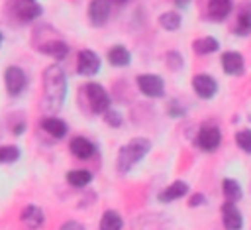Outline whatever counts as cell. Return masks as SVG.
<instances>
[{
  "label": "cell",
  "instance_id": "18",
  "mask_svg": "<svg viewBox=\"0 0 251 230\" xmlns=\"http://www.w3.org/2000/svg\"><path fill=\"white\" fill-rule=\"evenodd\" d=\"M108 61H110V65H114V67H127L129 61H131V55H129L127 47H124V45H114V47H110V51H108Z\"/></svg>",
  "mask_w": 251,
  "mask_h": 230
},
{
  "label": "cell",
  "instance_id": "23",
  "mask_svg": "<svg viewBox=\"0 0 251 230\" xmlns=\"http://www.w3.org/2000/svg\"><path fill=\"white\" fill-rule=\"evenodd\" d=\"M90 179H92V175L86 169H75V171H69L67 173V181L73 187H84V185L90 183Z\"/></svg>",
  "mask_w": 251,
  "mask_h": 230
},
{
  "label": "cell",
  "instance_id": "17",
  "mask_svg": "<svg viewBox=\"0 0 251 230\" xmlns=\"http://www.w3.org/2000/svg\"><path fill=\"white\" fill-rule=\"evenodd\" d=\"M186 193H188V185H186L184 181H175V183H171V185L159 195V201H161V202H171V201H176V199L184 197Z\"/></svg>",
  "mask_w": 251,
  "mask_h": 230
},
{
  "label": "cell",
  "instance_id": "26",
  "mask_svg": "<svg viewBox=\"0 0 251 230\" xmlns=\"http://www.w3.org/2000/svg\"><path fill=\"white\" fill-rule=\"evenodd\" d=\"M20 157V149L16 145H2L0 147V163H14Z\"/></svg>",
  "mask_w": 251,
  "mask_h": 230
},
{
  "label": "cell",
  "instance_id": "7",
  "mask_svg": "<svg viewBox=\"0 0 251 230\" xmlns=\"http://www.w3.org/2000/svg\"><path fill=\"white\" fill-rule=\"evenodd\" d=\"M14 16L20 22H31L41 16V6L37 0H16L14 2Z\"/></svg>",
  "mask_w": 251,
  "mask_h": 230
},
{
  "label": "cell",
  "instance_id": "13",
  "mask_svg": "<svg viewBox=\"0 0 251 230\" xmlns=\"http://www.w3.org/2000/svg\"><path fill=\"white\" fill-rule=\"evenodd\" d=\"M222 67L226 75H241L243 73V57L237 51H226L222 55Z\"/></svg>",
  "mask_w": 251,
  "mask_h": 230
},
{
  "label": "cell",
  "instance_id": "24",
  "mask_svg": "<svg viewBox=\"0 0 251 230\" xmlns=\"http://www.w3.org/2000/svg\"><path fill=\"white\" fill-rule=\"evenodd\" d=\"M222 189H224V195H226L227 201L237 202V201L241 199V187H239L237 181H233V179H224Z\"/></svg>",
  "mask_w": 251,
  "mask_h": 230
},
{
  "label": "cell",
  "instance_id": "4",
  "mask_svg": "<svg viewBox=\"0 0 251 230\" xmlns=\"http://www.w3.org/2000/svg\"><path fill=\"white\" fill-rule=\"evenodd\" d=\"M137 86L139 90L149 96V98H159L165 94V85H163V79L159 75H153V73H145V75H139L137 77Z\"/></svg>",
  "mask_w": 251,
  "mask_h": 230
},
{
  "label": "cell",
  "instance_id": "20",
  "mask_svg": "<svg viewBox=\"0 0 251 230\" xmlns=\"http://www.w3.org/2000/svg\"><path fill=\"white\" fill-rule=\"evenodd\" d=\"M233 31H235L237 35H247V33H251V4H247V6L239 12Z\"/></svg>",
  "mask_w": 251,
  "mask_h": 230
},
{
  "label": "cell",
  "instance_id": "34",
  "mask_svg": "<svg viewBox=\"0 0 251 230\" xmlns=\"http://www.w3.org/2000/svg\"><path fill=\"white\" fill-rule=\"evenodd\" d=\"M108 2H110V4H120V6H122V4H126L127 0H108Z\"/></svg>",
  "mask_w": 251,
  "mask_h": 230
},
{
  "label": "cell",
  "instance_id": "33",
  "mask_svg": "<svg viewBox=\"0 0 251 230\" xmlns=\"http://www.w3.org/2000/svg\"><path fill=\"white\" fill-rule=\"evenodd\" d=\"M188 2H190V0H175V6H178V8H184Z\"/></svg>",
  "mask_w": 251,
  "mask_h": 230
},
{
  "label": "cell",
  "instance_id": "1",
  "mask_svg": "<svg viewBox=\"0 0 251 230\" xmlns=\"http://www.w3.org/2000/svg\"><path fill=\"white\" fill-rule=\"evenodd\" d=\"M65 92H67V81H65V73L61 67L51 65L45 69L43 73V106L47 112H57L63 106L65 100Z\"/></svg>",
  "mask_w": 251,
  "mask_h": 230
},
{
  "label": "cell",
  "instance_id": "5",
  "mask_svg": "<svg viewBox=\"0 0 251 230\" xmlns=\"http://www.w3.org/2000/svg\"><path fill=\"white\" fill-rule=\"evenodd\" d=\"M4 85H6L8 94L18 96L25 88V75H24V71L20 67H16V65L8 67L6 73H4Z\"/></svg>",
  "mask_w": 251,
  "mask_h": 230
},
{
  "label": "cell",
  "instance_id": "35",
  "mask_svg": "<svg viewBox=\"0 0 251 230\" xmlns=\"http://www.w3.org/2000/svg\"><path fill=\"white\" fill-rule=\"evenodd\" d=\"M0 45H2V31H0Z\"/></svg>",
  "mask_w": 251,
  "mask_h": 230
},
{
  "label": "cell",
  "instance_id": "6",
  "mask_svg": "<svg viewBox=\"0 0 251 230\" xmlns=\"http://www.w3.org/2000/svg\"><path fill=\"white\" fill-rule=\"evenodd\" d=\"M198 147L204 151H216L222 144V134L216 126H202L198 132Z\"/></svg>",
  "mask_w": 251,
  "mask_h": 230
},
{
  "label": "cell",
  "instance_id": "21",
  "mask_svg": "<svg viewBox=\"0 0 251 230\" xmlns=\"http://www.w3.org/2000/svg\"><path fill=\"white\" fill-rule=\"evenodd\" d=\"M192 49H194L198 55H210V53H214V51L220 49V43H218V39H214V37H202V39H196V41L192 43Z\"/></svg>",
  "mask_w": 251,
  "mask_h": 230
},
{
  "label": "cell",
  "instance_id": "28",
  "mask_svg": "<svg viewBox=\"0 0 251 230\" xmlns=\"http://www.w3.org/2000/svg\"><path fill=\"white\" fill-rule=\"evenodd\" d=\"M167 63H169L171 69H180L182 67V57L176 51H169L167 53Z\"/></svg>",
  "mask_w": 251,
  "mask_h": 230
},
{
  "label": "cell",
  "instance_id": "10",
  "mask_svg": "<svg viewBox=\"0 0 251 230\" xmlns=\"http://www.w3.org/2000/svg\"><path fill=\"white\" fill-rule=\"evenodd\" d=\"M76 67H78V73L80 75H96L98 69H100V59L98 55L92 51V49H82L78 53V61H76Z\"/></svg>",
  "mask_w": 251,
  "mask_h": 230
},
{
  "label": "cell",
  "instance_id": "32",
  "mask_svg": "<svg viewBox=\"0 0 251 230\" xmlns=\"http://www.w3.org/2000/svg\"><path fill=\"white\" fill-rule=\"evenodd\" d=\"M25 130V124H18L16 128H14V134H22Z\"/></svg>",
  "mask_w": 251,
  "mask_h": 230
},
{
  "label": "cell",
  "instance_id": "27",
  "mask_svg": "<svg viewBox=\"0 0 251 230\" xmlns=\"http://www.w3.org/2000/svg\"><path fill=\"white\" fill-rule=\"evenodd\" d=\"M235 142L243 151L251 153V130H239L235 134Z\"/></svg>",
  "mask_w": 251,
  "mask_h": 230
},
{
  "label": "cell",
  "instance_id": "2",
  "mask_svg": "<svg viewBox=\"0 0 251 230\" xmlns=\"http://www.w3.org/2000/svg\"><path fill=\"white\" fill-rule=\"evenodd\" d=\"M151 149V142L145 138H133L131 142H127L120 153H118V171L120 173H127L139 159H143Z\"/></svg>",
  "mask_w": 251,
  "mask_h": 230
},
{
  "label": "cell",
  "instance_id": "3",
  "mask_svg": "<svg viewBox=\"0 0 251 230\" xmlns=\"http://www.w3.org/2000/svg\"><path fill=\"white\" fill-rule=\"evenodd\" d=\"M86 96H88V104L90 110L94 114H104L110 106V96L106 92V88H102V85L98 83H88L86 85Z\"/></svg>",
  "mask_w": 251,
  "mask_h": 230
},
{
  "label": "cell",
  "instance_id": "19",
  "mask_svg": "<svg viewBox=\"0 0 251 230\" xmlns=\"http://www.w3.org/2000/svg\"><path fill=\"white\" fill-rule=\"evenodd\" d=\"M41 128H43L49 136H53V138H63V136L67 134V124H65L63 120L55 118V116L45 118V120L41 122Z\"/></svg>",
  "mask_w": 251,
  "mask_h": 230
},
{
  "label": "cell",
  "instance_id": "31",
  "mask_svg": "<svg viewBox=\"0 0 251 230\" xmlns=\"http://www.w3.org/2000/svg\"><path fill=\"white\" fill-rule=\"evenodd\" d=\"M204 201H206V199H204V197L198 193V195L190 197V202H188V204H190V206H200V204H204Z\"/></svg>",
  "mask_w": 251,
  "mask_h": 230
},
{
  "label": "cell",
  "instance_id": "14",
  "mask_svg": "<svg viewBox=\"0 0 251 230\" xmlns=\"http://www.w3.org/2000/svg\"><path fill=\"white\" fill-rule=\"evenodd\" d=\"M233 4L231 0H208V18L214 22H222L229 16Z\"/></svg>",
  "mask_w": 251,
  "mask_h": 230
},
{
  "label": "cell",
  "instance_id": "9",
  "mask_svg": "<svg viewBox=\"0 0 251 230\" xmlns=\"http://www.w3.org/2000/svg\"><path fill=\"white\" fill-rule=\"evenodd\" d=\"M192 88L200 98H212L218 92V83L210 75H196L192 77Z\"/></svg>",
  "mask_w": 251,
  "mask_h": 230
},
{
  "label": "cell",
  "instance_id": "16",
  "mask_svg": "<svg viewBox=\"0 0 251 230\" xmlns=\"http://www.w3.org/2000/svg\"><path fill=\"white\" fill-rule=\"evenodd\" d=\"M39 51L53 57V59H65L67 53H69V45L65 41H59V39H51V41H45L39 45Z\"/></svg>",
  "mask_w": 251,
  "mask_h": 230
},
{
  "label": "cell",
  "instance_id": "12",
  "mask_svg": "<svg viewBox=\"0 0 251 230\" xmlns=\"http://www.w3.org/2000/svg\"><path fill=\"white\" fill-rule=\"evenodd\" d=\"M69 147H71V153H73L75 157H78V159H88V157H92L94 151H96V145H94L90 140L82 138V136L73 138Z\"/></svg>",
  "mask_w": 251,
  "mask_h": 230
},
{
  "label": "cell",
  "instance_id": "22",
  "mask_svg": "<svg viewBox=\"0 0 251 230\" xmlns=\"http://www.w3.org/2000/svg\"><path fill=\"white\" fill-rule=\"evenodd\" d=\"M122 216L116 210H106L100 218V230H122Z\"/></svg>",
  "mask_w": 251,
  "mask_h": 230
},
{
  "label": "cell",
  "instance_id": "30",
  "mask_svg": "<svg viewBox=\"0 0 251 230\" xmlns=\"http://www.w3.org/2000/svg\"><path fill=\"white\" fill-rule=\"evenodd\" d=\"M59 230H86L80 222H76V220H67Z\"/></svg>",
  "mask_w": 251,
  "mask_h": 230
},
{
  "label": "cell",
  "instance_id": "25",
  "mask_svg": "<svg viewBox=\"0 0 251 230\" xmlns=\"http://www.w3.org/2000/svg\"><path fill=\"white\" fill-rule=\"evenodd\" d=\"M159 24H161V28H165L169 31H175V29L180 28V14H176V12H165V14L159 16Z\"/></svg>",
  "mask_w": 251,
  "mask_h": 230
},
{
  "label": "cell",
  "instance_id": "15",
  "mask_svg": "<svg viewBox=\"0 0 251 230\" xmlns=\"http://www.w3.org/2000/svg\"><path fill=\"white\" fill-rule=\"evenodd\" d=\"M22 220H24V224H25L27 228L35 230V228H41V226H43L45 216H43V210H41L39 206L27 204V206L24 208V212H22Z\"/></svg>",
  "mask_w": 251,
  "mask_h": 230
},
{
  "label": "cell",
  "instance_id": "29",
  "mask_svg": "<svg viewBox=\"0 0 251 230\" xmlns=\"http://www.w3.org/2000/svg\"><path fill=\"white\" fill-rule=\"evenodd\" d=\"M102 116H104V120H106L110 126H120V124H122V116H120V112H116V110H106Z\"/></svg>",
  "mask_w": 251,
  "mask_h": 230
},
{
  "label": "cell",
  "instance_id": "8",
  "mask_svg": "<svg viewBox=\"0 0 251 230\" xmlns=\"http://www.w3.org/2000/svg\"><path fill=\"white\" fill-rule=\"evenodd\" d=\"M110 10H112V4L108 0H92L90 2V8H88L90 24L94 28L104 26L108 22V18H110Z\"/></svg>",
  "mask_w": 251,
  "mask_h": 230
},
{
  "label": "cell",
  "instance_id": "11",
  "mask_svg": "<svg viewBox=\"0 0 251 230\" xmlns=\"http://www.w3.org/2000/svg\"><path fill=\"white\" fill-rule=\"evenodd\" d=\"M222 218H224V228L226 230H239L241 228L243 218H241V212L237 210L235 202H231V201L224 202V206H222Z\"/></svg>",
  "mask_w": 251,
  "mask_h": 230
}]
</instances>
